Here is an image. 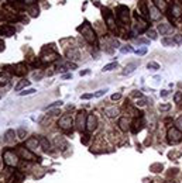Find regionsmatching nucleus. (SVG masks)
<instances>
[{"instance_id":"obj_1","label":"nucleus","mask_w":182,"mask_h":183,"mask_svg":"<svg viewBox=\"0 0 182 183\" xmlns=\"http://www.w3.org/2000/svg\"><path fill=\"white\" fill-rule=\"evenodd\" d=\"M79 31L82 33L84 38L89 42V44H96V34H95V31H93V28H92V26L89 23H85L82 27H79Z\"/></svg>"},{"instance_id":"obj_2","label":"nucleus","mask_w":182,"mask_h":183,"mask_svg":"<svg viewBox=\"0 0 182 183\" xmlns=\"http://www.w3.org/2000/svg\"><path fill=\"white\" fill-rule=\"evenodd\" d=\"M18 155L16 154V151H13V149H6L3 152V161H4V163L7 165V166H10V168H16L18 165Z\"/></svg>"},{"instance_id":"obj_3","label":"nucleus","mask_w":182,"mask_h":183,"mask_svg":"<svg viewBox=\"0 0 182 183\" xmlns=\"http://www.w3.org/2000/svg\"><path fill=\"white\" fill-rule=\"evenodd\" d=\"M16 154L18 155L20 159H24V161H37V159H38L26 146H17V148H16Z\"/></svg>"},{"instance_id":"obj_4","label":"nucleus","mask_w":182,"mask_h":183,"mask_svg":"<svg viewBox=\"0 0 182 183\" xmlns=\"http://www.w3.org/2000/svg\"><path fill=\"white\" fill-rule=\"evenodd\" d=\"M116 13H117V18L120 20L121 24L127 26L128 21H130V10H128V7H126V6H119V7L116 9Z\"/></svg>"},{"instance_id":"obj_5","label":"nucleus","mask_w":182,"mask_h":183,"mask_svg":"<svg viewBox=\"0 0 182 183\" xmlns=\"http://www.w3.org/2000/svg\"><path fill=\"white\" fill-rule=\"evenodd\" d=\"M102 11H103V18H105V21H106V24H107V27H109L112 31H116V20H114V16H113V13L107 7H103Z\"/></svg>"},{"instance_id":"obj_6","label":"nucleus","mask_w":182,"mask_h":183,"mask_svg":"<svg viewBox=\"0 0 182 183\" xmlns=\"http://www.w3.org/2000/svg\"><path fill=\"white\" fill-rule=\"evenodd\" d=\"M167 137H168V141L171 144H178L182 139V131H179L176 127H172L168 130Z\"/></svg>"},{"instance_id":"obj_7","label":"nucleus","mask_w":182,"mask_h":183,"mask_svg":"<svg viewBox=\"0 0 182 183\" xmlns=\"http://www.w3.org/2000/svg\"><path fill=\"white\" fill-rule=\"evenodd\" d=\"M58 58H59V56H58L57 52L52 51V49H47V48H45V49L43 51V54H41V61H43V62H48V63H50V62L57 61Z\"/></svg>"},{"instance_id":"obj_8","label":"nucleus","mask_w":182,"mask_h":183,"mask_svg":"<svg viewBox=\"0 0 182 183\" xmlns=\"http://www.w3.org/2000/svg\"><path fill=\"white\" fill-rule=\"evenodd\" d=\"M58 125L62 128V130H71L73 125V120L69 114H64L58 121Z\"/></svg>"},{"instance_id":"obj_9","label":"nucleus","mask_w":182,"mask_h":183,"mask_svg":"<svg viewBox=\"0 0 182 183\" xmlns=\"http://www.w3.org/2000/svg\"><path fill=\"white\" fill-rule=\"evenodd\" d=\"M85 128H86L87 132H92L95 131L96 128H98V118H96V116H93V114H89L86 117V125H85Z\"/></svg>"},{"instance_id":"obj_10","label":"nucleus","mask_w":182,"mask_h":183,"mask_svg":"<svg viewBox=\"0 0 182 183\" xmlns=\"http://www.w3.org/2000/svg\"><path fill=\"white\" fill-rule=\"evenodd\" d=\"M158 31L161 33V35H168V34L174 33V27L171 24H167V23H161L158 26Z\"/></svg>"},{"instance_id":"obj_11","label":"nucleus","mask_w":182,"mask_h":183,"mask_svg":"<svg viewBox=\"0 0 182 183\" xmlns=\"http://www.w3.org/2000/svg\"><path fill=\"white\" fill-rule=\"evenodd\" d=\"M27 72H28V69H27L26 63L20 62L14 66V75H17V76H24V75H27Z\"/></svg>"},{"instance_id":"obj_12","label":"nucleus","mask_w":182,"mask_h":183,"mask_svg":"<svg viewBox=\"0 0 182 183\" xmlns=\"http://www.w3.org/2000/svg\"><path fill=\"white\" fill-rule=\"evenodd\" d=\"M161 14H162V13H161V11L158 10L155 6H154V4L148 7V16H150V18H151V20H154V21H155V20H160Z\"/></svg>"},{"instance_id":"obj_13","label":"nucleus","mask_w":182,"mask_h":183,"mask_svg":"<svg viewBox=\"0 0 182 183\" xmlns=\"http://www.w3.org/2000/svg\"><path fill=\"white\" fill-rule=\"evenodd\" d=\"M16 33V30L11 26H0V35L4 37H13Z\"/></svg>"},{"instance_id":"obj_14","label":"nucleus","mask_w":182,"mask_h":183,"mask_svg":"<svg viewBox=\"0 0 182 183\" xmlns=\"http://www.w3.org/2000/svg\"><path fill=\"white\" fill-rule=\"evenodd\" d=\"M85 118H86V113H85V111H79L76 116V125L79 130H82V128L86 125V120H85Z\"/></svg>"},{"instance_id":"obj_15","label":"nucleus","mask_w":182,"mask_h":183,"mask_svg":"<svg viewBox=\"0 0 182 183\" xmlns=\"http://www.w3.org/2000/svg\"><path fill=\"white\" fill-rule=\"evenodd\" d=\"M171 16H172L174 18L181 17V16H182V4H179V3H174V4H172V7H171Z\"/></svg>"},{"instance_id":"obj_16","label":"nucleus","mask_w":182,"mask_h":183,"mask_svg":"<svg viewBox=\"0 0 182 183\" xmlns=\"http://www.w3.org/2000/svg\"><path fill=\"white\" fill-rule=\"evenodd\" d=\"M37 139H38V144H40V148H43L44 151H48L50 148H51V144H50V141H48L45 137L43 135H38L37 137Z\"/></svg>"},{"instance_id":"obj_17","label":"nucleus","mask_w":182,"mask_h":183,"mask_svg":"<svg viewBox=\"0 0 182 183\" xmlns=\"http://www.w3.org/2000/svg\"><path fill=\"white\" fill-rule=\"evenodd\" d=\"M153 3H154V6L161 11V13H165V11L168 10V4H167L165 0H153Z\"/></svg>"},{"instance_id":"obj_18","label":"nucleus","mask_w":182,"mask_h":183,"mask_svg":"<svg viewBox=\"0 0 182 183\" xmlns=\"http://www.w3.org/2000/svg\"><path fill=\"white\" fill-rule=\"evenodd\" d=\"M26 146L28 148V149H31V151H35L37 148L40 146L37 137H35V138H28V139H27V141H26Z\"/></svg>"},{"instance_id":"obj_19","label":"nucleus","mask_w":182,"mask_h":183,"mask_svg":"<svg viewBox=\"0 0 182 183\" xmlns=\"http://www.w3.org/2000/svg\"><path fill=\"white\" fill-rule=\"evenodd\" d=\"M14 137H16L14 130H7V131H6V134H4L3 141H4V142H7V144H10V142H13V141H14Z\"/></svg>"},{"instance_id":"obj_20","label":"nucleus","mask_w":182,"mask_h":183,"mask_svg":"<svg viewBox=\"0 0 182 183\" xmlns=\"http://www.w3.org/2000/svg\"><path fill=\"white\" fill-rule=\"evenodd\" d=\"M148 26L146 24V21H139L137 24H134V33H143V31H147Z\"/></svg>"},{"instance_id":"obj_21","label":"nucleus","mask_w":182,"mask_h":183,"mask_svg":"<svg viewBox=\"0 0 182 183\" xmlns=\"http://www.w3.org/2000/svg\"><path fill=\"white\" fill-rule=\"evenodd\" d=\"M119 127H120V130H123V131H127L128 128H130V123H128L127 118L126 117L119 118Z\"/></svg>"},{"instance_id":"obj_22","label":"nucleus","mask_w":182,"mask_h":183,"mask_svg":"<svg viewBox=\"0 0 182 183\" xmlns=\"http://www.w3.org/2000/svg\"><path fill=\"white\" fill-rule=\"evenodd\" d=\"M105 111L109 117H116V116H119V109H117V107H106Z\"/></svg>"},{"instance_id":"obj_23","label":"nucleus","mask_w":182,"mask_h":183,"mask_svg":"<svg viewBox=\"0 0 182 183\" xmlns=\"http://www.w3.org/2000/svg\"><path fill=\"white\" fill-rule=\"evenodd\" d=\"M11 6H13L14 10L21 11V10H24V6H26V4L23 3V2H20V0H11Z\"/></svg>"},{"instance_id":"obj_24","label":"nucleus","mask_w":182,"mask_h":183,"mask_svg":"<svg viewBox=\"0 0 182 183\" xmlns=\"http://www.w3.org/2000/svg\"><path fill=\"white\" fill-rule=\"evenodd\" d=\"M161 44L164 45V47H176V41L172 40V38H162Z\"/></svg>"},{"instance_id":"obj_25","label":"nucleus","mask_w":182,"mask_h":183,"mask_svg":"<svg viewBox=\"0 0 182 183\" xmlns=\"http://www.w3.org/2000/svg\"><path fill=\"white\" fill-rule=\"evenodd\" d=\"M140 11H141V14L144 16V17H147L148 16V9H147V4L144 0H141L140 2Z\"/></svg>"},{"instance_id":"obj_26","label":"nucleus","mask_w":182,"mask_h":183,"mask_svg":"<svg viewBox=\"0 0 182 183\" xmlns=\"http://www.w3.org/2000/svg\"><path fill=\"white\" fill-rule=\"evenodd\" d=\"M9 83V75L7 73H0V86H6Z\"/></svg>"},{"instance_id":"obj_27","label":"nucleus","mask_w":182,"mask_h":183,"mask_svg":"<svg viewBox=\"0 0 182 183\" xmlns=\"http://www.w3.org/2000/svg\"><path fill=\"white\" fill-rule=\"evenodd\" d=\"M117 66H119V63L117 62H112V63H107V65L103 66V70L105 72H109V70H113V69H116Z\"/></svg>"},{"instance_id":"obj_28","label":"nucleus","mask_w":182,"mask_h":183,"mask_svg":"<svg viewBox=\"0 0 182 183\" xmlns=\"http://www.w3.org/2000/svg\"><path fill=\"white\" fill-rule=\"evenodd\" d=\"M35 89L33 88H30V89H24L23 92H18V96H28V95H34L35 93Z\"/></svg>"},{"instance_id":"obj_29","label":"nucleus","mask_w":182,"mask_h":183,"mask_svg":"<svg viewBox=\"0 0 182 183\" xmlns=\"http://www.w3.org/2000/svg\"><path fill=\"white\" fill-rule=\"evenodd\" d=\"M28 84H30V81H21L18 84H16L14 90H16V92H20L23 88H26V86H28Z\"/></svg>"},{"instance_id":"obj_30","label":"nucleus","mask_w":182,"mask_h":183,"mask_svg":"<svg viewBox=\"0 0 182 183\" xmlns=\"http://www.w3.org/2000/svg\"><path fill=\"white\" fill-rule=\"evenodd\" d=\"M136 66H137V63H130L128 66H126V70H123L121 73H123V75H127V73H131L133 70H134Z\"/></svg>"},{"instance_id":"obj_31","label":"nucleus","mask_w":182,"mask_h":183,"mask_svg":"<svg viewBox=\"0 0 182 183\" xmlns=\"http://www.w3.org/2000/svg\"><path fill=\"white\" fill-rule=\"evenodd\" d=\"M30 14H31V17H37V16L40 14V10H38V7H35V6H31L30 7Z\"/></svg>"},{"instance_id":"obj_32","label":"nucleus","mask_w":182,"mask_h":183,"mask_svg":"<svg viewBox=\"0 0 182 183\" xmlns=\"http://www.w3.org/2000/svg\"><path fill=\"white\" fill-rule=\"evenodd\" d=\"M147 35H148V40H157V31L155 30H147Z\"/></svg>"},{"instance_id":"obj_33","label":"nucleus","mask_w":182,"mask_h":183,"mask_svg":"<svg viewBox=\"0 0 182 183\" xmlns=\"http://www.w3.org/2000/svg\"><path fill=\"white\" fill-rule=\"evenodd\" d=\"M26 134H27V132H26L24 128H18V130H17V137L20 139H26Z\"/></svg>"},{"instance_id":"obj_34","label":"nucleus","mask_w":182,"mask_h":183,"mask_svg":"<svg viewBox=\"0 0 182 183\" xmlns=\"http://www.w3.org/2000/svg\"><path fill=\"white\" fill-rule=\"evenodd\" d=\"M147 68H148V69H151V70H158V69H160V65H158L157 62H148Z\"/></svg>"},{"instance_id":"obj_35","label":"nucleus","mask_w":182,"mask_h":183,"mask_svg":"<svg viewBox=\"0 0 182 183\" xmlns=\"http://www.w3.org/2000/svg\"><path fill=\"white\" fill-rule=\"evenodd\" d=\"M120 51L123 52V54H130V52H133V48H131L130 45H124V47L120 48Z\"/></svg>"},{"instance_id":"obj_36","label":"nucleus","mask_w":182,"mask_h":183,"mask_svg":"<svg viewBox=\"0 0 182 183\" xmlns=\"http://www.w3.org/2000/svg\"><path fill=\"white\" fill-rule=\"evenodd\" d=\"M61 104H62V102H61V100H58V102H54L52 104L47 106V107H45V110H51V109H54V107H59Z\"/></svg>"},{"instance_id":"obj_37","label":"nucleus","mask_w":182,"mask_h":183,"mask_svg":"<svg viewBox=\"0 0 182 183\" xmlns=\"http://www.w3.org/2000/svg\"><path fill=\"white\" fill-rule=\"evenodd\" d=\"M175 125H176V128H178L179 131H182V116L175 120Z\"/></svg>"},{"instance_id":"obj_38","label":"nucleus","mask_w":182,"mask_h":183,"mask_svg":"<svg viewBox=\"0 0 182 183\" xmlns=\"http://www.w3.org/2000/svg\"><path fill=\"white\" fill-rule=\"evenodd\" d=\"M136 42H137V44L147 45V44H150V40H148V38H137V40H136Z\"/></svg>"},{"instance_id":"obj_39","label":"nucleus","mask_w":182,"mask_h":183,"mask_svg":"<svg viewBox=\"0 0 182 183\" xmlns=\"http://www.w3.org/2000/svg\"><path fill=\"white\" fill-rule=\"evenodd\" d=\"M66 55H68L69 58H78V56H79V52L78 51H68Z\"/></svg>"},{"instance_id":"obj_40","label":"nucleus","mask_w":182,"mask_h":183,"mask_svg":"<svg viewBox=\"0 0 182 183\" xmlns=\"http://www.w3.org/2000/svg\"><path fill=\"white\" fill-rule=\"evenodd\" d=\"M106 92H107V89H100V90H98V92H96V93H95V95H93V96H95V97H102V96L105 95Z\"/></svg>"},{"instance_id":"obj_41","label":"nucleus","mask_w":182,"mask_h":183,"mask_svg":"<svg viewBox=\"0 0 182 183\" xmlns=\"http://www.w3.org/2000/svg\"><path fill=\"white\" fill-rule=\"evenodd\" d=\"M181 100H182V93H181V92L175 93V96H174V102H175V103H179Z\"/></svg>"},{"instance_id":"obj_42","label":"nucleus","mask_w":182,"mask_h":183,"mask_svg":"<svg viewBox=\"0 0 182 183\" xmlns=\"http://www.w3.org/2000/svg\"><path fill=\"white\" fill-rule=\"evenodd\" d=\"M136 54L140 55V56H141V55H146L147 54V48H140V49H136Z\"/></svg>"},{"instance_id":"obj_43","label":"nucleus","mask_w":182,"mask_h":183,"mask_svg":"<svg viewBox=\"0 0 182 183\" xmlns=\"http://www.w3.org/2000/svg\"><path fill=\"white\" fill-rule=\"evenodd\" d=\"M136 104H137V106H140V107H143V106H146V104H147V100L141 97L140 100H137V103H136Z\"/></svg>"},{"instance_id":"obj_44","label":"nucleus","mask_w":182,"mask_h":183,"mask_svg":"<svg viewBox=\"0 0 182 183\" xmlns=\"http://www.w3.org/2000/svg\"><path fill=\"white\" fill-rule=\"evenodd\" d=\"M109 42H110V45H112V47H114V48H117V47H119V41H117V40H114V38H110V40H109Z\"/></svg>"},{"instance_id":"obj_45","label":"nucleus","mask_w":182,"mask_h":183,"mask_svg":"<svg viewBox=\"0 0 182 183\" xmlns=\"http://www.w3.org/2000/svg\"><path fill=\"white\" fill-rule=\"evenodd\" d=\"M171 109V104H161L160 106V110L161 111H167V110Z\"/></svg>"},{"instance_id":"obj_46","label":"nucleus","mask_w":182,"mask_h":183,"mask_svg":"<svg viewBox=\"0 0 182 183\" xmlns=\"http://www.w3.org/2000/svg\"><path fill=\"white\" fill-rule=\"evenodd\" d=\"M91 97H93V95H91V93H85V95L80 96V99H84V100H87V99H91Z\"/></svg>"},{"instance_id":"obj_47","label":"nucleus","mask_w":182,"mask_h":183,"mask_svg":"<svg viewBox=\"0 0 182 183\" xmlns=\"http://www.w3.org/2000/svg\"><path fill=\"white\" fill-rule=\"evenodd\" d=\"M35 2H37V0H23V3H24V4H28V6H33Z\"/></svg>"},{"instance_id":"obj_48","label":"nucleus","mask_w":182,"mask_h":183,"mask_svg":"<svg viewBox=\"0 0 182 183\" xmlns=\"http://www.w3.org/2000/svg\"><path fill=\"white\" fill-rule=\"evenodd\" d=\"M82 142H84V144H87V142H89V135H87V134L82 135Z\"/></svg>"},{"instance_id":"obj_49","label":"nucleus","mask_w":182,"mask_h":183,"mask_svg":"<svg viewBox=\"0 0 182 183\" xmlns=\"http://www.w3.org/2000/svg\"><path fill=\"white\" fill-rule=\"evenodd\" d=\"M121 97L120 93H114V95H112V100H119Z\"/></svg>"},{"instance_id":"obj_50","label":"nucleus","mask_w":182,"mask_h":183,"mask_svg":"<svg viewBox=\"0 0 182 183\" xmlns=\"http://www.w3.org/2000/svg\"><path fill=\"white\" fill-rule=\"evenodd\" d=\"M4 47H6V45H4V41L2 40V38H0V52L4 51Z\"/></svg>"},{"instance_id":"obj_51","label":"nucleus","mask_w":182,"mask_h":183,"mask_svg":"<svg viewBox=\"0 0 182 183\" xmlns=\"http://www.w3.org/2000/svg\"><path fill=\"white\" fill-rule=\"evenodd\" d=\"M41 77H43V73L41 72H38V73H34V79H41Z\"/></svg>"},{"instance_id":"obj_52","label":"nucleus","mask_w":182,"mask_h":183,"mask_svg":"<svg viewBox=\"0 0 182 183\" xmlns=\"http://www.w3.org/2000/svg\"><path fill=\"white\" fill-rule=\"evenodd\" d=\"M72 77V73H65V75H62V79H71Z\"/></svg>"},{"instance_id":"obj_53","label":"nucleus","mask_w":182,"mask_h":183,"mask_svg":"<svg viewBox=\"0 0 182 183\" xmlns=\"http://www.w3.org/2000/svg\"><path fill=\"white\" fill-rule=\"evenodd\" d=\"M87 73H89V70H80L79 75L80 76H85V75H87Z\"/></svg>"},{"instance_id":"obj_54","label":"nucleus","mask_w":182,"mask_h":183,"mask_svg":"<svg viewBox=\"0 0 182 183\" xmlns=\"http://www.w3.org/2000/svg\"><path fill=\"white\" fill-rule=\"evenodd\" d=\"M57 114H59V110H52L51 111V116H57Z\"/></svg>"},{"instance_id":"obj_55","label":"nucleus","mask_w":182,"mask_h":183,"mask_svg":"<svg viewBox=\"0 0 182 183\" xmlns=\"http://www.w3.org/2000/svg\"><path fill=\"white\" fill-rule=\"evenodd\" d=\"M161 96H164V97H167V96H168V90H162V93H161Z\"/></svg>"},{"instance_id":"obj_56","label":"nucleus","mask_w":182,"mask_h":183,"mask_svg":"<svg viewBox=\"0 0 182 183\" xmlns=\"http://www.w3.org/2000/svg\"><path fill=\"white\" fill-rule=\"evenodd\" d=\"M2 18H3V13H0V20H2Z\"/></svg>"},{"instance_id":"obj_57","label":"nucleus","mask_w":182,"mask_h":183,"mask_svg":"<svg viewBox=\"0 0 182 183\" xmlns=\"http://www.w3.org/2000/svg\"><path fill=\"white\" fill-rule=\"evenodd\" d=\"M0 2H2V0H0Z\"/></svg>"},{"instance_id":"obj_58","label":"nucleus","mask_w":182,"mask_h":183,"mask_svg":"<svg viewBox=\"0 0 182 183\" xmlns=\"http://www.w3.org/2000/svg\"><path fill=\"white\" fill-rule=\"evenodd\" d=\"M181 44H182V42H181Z\"/></svg>"}]
</instances>
